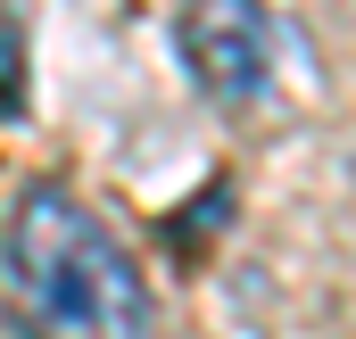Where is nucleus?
I'll list each match as a JSON object with an SVG mask.
<instances>
[{"mask_svg":"<svg viewBox=\"0 0 356 339\" xmlns=\"http://www.w3.org/2000/svg\"><path fill=\"white\" fill-rule=\"evenodd\" d=\"M0 306L17 339H158V298L133 249L58 182H33L8 207Z\"/></svg>","mask_w":356,"mask_h":339,"instance_id":"1","label":"nucleus"},{"mask_svg":"<svg viewBox=\"0 0 356 339\" xmlns=\"http://www.w3.org/2000/svg\"><path fill=\"white\" fill-rule=\"evenodd\" d=\"M175 58L199 99L241 108L273 83V17L266 0H175Z\"/></svg>","mask_w":356,"mask_h":339,"instance_id":"2","label":"nucleus"}]
</instances>
